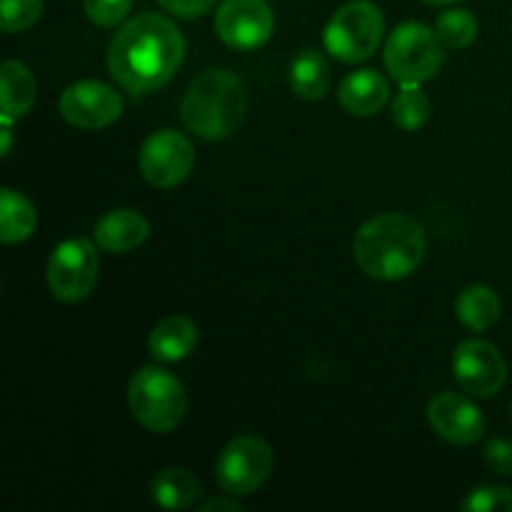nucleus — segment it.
Returning a JSON list of instances; mask_svg holds the SVG:
<instances>
[{
	"label": "nucleus",
	"mask_w": 512,
	"mask_h": 512,
	"mask_svg": "<svg viewBox=\"0 0 512 512\" xmlns=\"http://www.w3.org/2000/svg\"><path fill=\"white\" fill-rule=\"evenodd\" d=\"M185 58V40L173 20L143 13L113 35L108 70L115 83L133 95L153 93L173 80Z\"/></svg>",
	"instance_id": "nucleus-1"
},
{
	"label": "nucleus",
	"mask_w": 512,
	"mask_h": 512,
	"mask_svg": "<svg viewBox=\"0 0 512 512\" xmlns=\"http://www.w3.org/2000/svg\"><path fill=\"white\" fill-rule=\"evenodd\" d=\"M428 250L425 230L408 213H380L363 223L353 240V258L368 278L403 280L420 268Z\"/></svg>",
	"instance_id": "nucleus-2"
},
{
	"label": "nucleus",
	"mask_w": 512,
	"mask_h": 512,
	"mask_svg": "<svg viewBox=\"0 0 512 512\" xmlns=\"http://www.w3.org/2000/svg\"><path fill=\"white\" fill-rule=\"evenodd\" d=\"M248 110V88L233 70H205L190 83L180 105L185 128L200 140H225L240 128Z\"/></svg>",
	"instance_id": "nucleus-3"
},
{
	"label": "nucleus",
	"mask_w": 512,
	"mask_h": 512,
	"mask_svg": "<svg viewBox=\"0 0 512 512\" xmlns=\"http://www.w3.org/2000/svg\"><path fill=\"white\" fill-rule=\"evenodd\" d=\"M128 405L133 418L150 433H173L188 410L185 388L170 370L145 365L128 385Z\"/></svg>",
	"instance_id": "nucleus-4"
},
{
	"label": "nucleus",
	"mask_w": 512,
	"mask_h": 512,
	"mask_svg": "<svg viewBox=\"0 0 512 512\" xmlns=\"http://www.w3.org/2000/svg\"><path fill=\"white\" fill-rule=\"evenodd\" d=\"M443 48L435 28L410 20L398 25L385 40V70L398 85H423L443 68Z\"/></svg>",
	"instance_id": "nucleus-5"
},
{
	"label": "nucleus",
	"mask_w": 512,
	"mask_h": 512,
	"mask_svg": "<svg viewBox=\"0 0 512 512\" xmlns=\"http://www.w3.org/2000/svg\"><path fill=\"white\" fill-rule=\"evenodd\" d=\"M385 35L383 10L370 0H350L340 5L323 33L325 50L340 63H363L378 53Z\"/></svg>",
	"instance_id": "nucleus-6"
},
{
	"label": "nucleus",
	"mask_w": 512,
	"mask_h": 512,
	"mask_svg": "<svg viewBox=\"0 0 512 512\" xmlns=\"http://www.w3.org/2000/svg\"><path fill=\"white\" fill-rule=\"evenodd\" d=\"M98 243L88 238H73L60 243L48 260V288L60 303H80L93 293L98 283Z\"/></svg>",
	"instance_id": "nucleus-7"
},
{
	"label": "nucleus",
	"mask_w": 512,
	"mask_h": 512,
	"mask_svg": "<svg viewBox=\"0 0 512 512\" xmlns=\"http://www.w3.org/2000/svg\"><path fill=\"white\" fill-rule=\"evenodd\" d=\"M273 473V450L258 435H240L230 440L215 463L220 490L233 498L253 495Z\"/></svg>",
	"instance_id": "nucleus-8"
},
{
	"label": "nucleus",
	"mask_w": 512,
	"mask_h": 512,
	"mask_svg": "<svg viewBox=\"0 0 512 512\" xmlns=\"http://www.w3.org/2000/svg\"><path fill=\"white\" fill-rule=\"evenodd\" d=\"M138 165L143 178L155 188H175L183 183L195 165V148L180 130L163 128L145 138Z\"/></svg>",
	"instance_id": "nucleus-9"
},
{
	"label": "nucleus",
	"mask_w": 512,
	"mask_h": 512,
	"mask_svg": "<svg viewBox=\"0 0 512 512\" xmlns=\"http://www.w3.org/2000/svg\"><path fill=\"white\" fill-rule=\"evenodd\" d=\"M60 115L80 130H103L123 115V98L103 80H78L60 95Z\"/></svg>",
	"instance_id": "nucleus-10"
},
{
	"label": "nucleus",
	"mask_w": 512,
	"mask_h": 512,
	"mask_svg": "<svg viewBox=\"0 0 512 512\" xmlns=\"http://www.w3.org/2000/svg\"><path fill=\"white\" fill-rule=\"evenodd\" d=\"M453 373L460 388L475 398H493L508 380L503 353L485 340H463L455 348Z\"/></svg>",
	"instance_id": "nucleus-11"
},
{
	"label": "nucleus",
	"mask_w": 512,
	"mask_h": 512,
	"mask_svg": "<svg viewBox=\"0 0 512 512\" xmlns=\"http://www.w3.org/2000/svg\"><path fill=\"white\" fill-rule=\"evenodd\" d=\"M275 18L265 0H223L215 13V33L228 48L255 50L273 35Z\"/></svg>",
	"instance_id": "nucleus-12"
},
{
	"label": "nucleus",
	"mask_w": 512,
	"mask_h": 512,
	"mask_svg": "<svg viewBox=\"0 0 512 512\" xmlns=\"http://www.w3.org/2000/svg\"><path fill=\"white\" fill-rule=\"evenodd\" d=\"M428 423L435 433L453 445H473L483 438L485 418L478 405L460 393H438L428 405Z\"/></svg>",
	"instance_id": "nucleus-13"
},
{
	"label": "nucleus",
	"mask_w": 512,
	"mask_h": 512,
	"mask_svg": "<svg viewBox=\"0 0 512 512\" xmlns=\"http://www.w3.org/2000/svg\"><path fill=\"white\" fill-rule=\"evenodd\" d=\"M390 85L378 70L365 68L345 75L338 90V103L343 105L345 113L355 118H370L378 115L388 105Z\"/></svg>",
	"instance_id": "nucleus-14"
},
{
	"label": "nucleus",
	"mask_w": 512,
	"mask_h": 512,
	"mask_svg": "<svg viewBox=\"0 0 512 512\" xmlns=\"http://www.w3.org/2000/svg\"><path fill=\"white\" fill-rule=\"evenodd\" d=\"M150 235V223L138 210L118 208L95 223L93 238L105 253H128L143 245Z\"/></svg>",
	"instance_id": "nucleus-15"
},
{
	"label": "nucleus",
	"mask_w": 512,
	"mask_h": 512,
	"mask_svg": "<svg viewBox=\"0 0 512 512\" xmlns=\"http://www.w3.org/2000/svg\"><path fill=\"white\" fill-rule=\"evenodd\" d=\"M198 340L200 333L193 320L185 318V315H170L153 328L148 350L158 363H180L195 353Z\"/></svg>",
	"instance_id": "nucleus-16"
},
{
	"label": "nucleus",
	"mask_w": 512,
	"mask_h": 512,
	"mask_svg": "<svg viewBox=\"0 0 512 512\" xmlns=\"http://www.w3.org/2000/svg\"><path fill=\"white\" fill-rule=\"evenodd\" d=\"M38 98V85L28 65L20 60H5L0 68V105L5 118L20 120L30 113Z\"/></svg>",
	"instance_id": "nucleus-17"
},
{
	"label": "nucleus",
	"mask_w": 512,
	"mask_h": 512,
	"mask_svg": "<svg viewBox=\"0 0 512 512\" xmlns=\"http://www.w3.org/2000/svg\"><path fill=\"white\" fill-rule=\"evenodd\" d=\"M200 493H203V485L185 468L160 470L150 483V498L158 508L165 510L193 508L200 500Z\"/></svg>",
	"instance_id": "nucleus-18"
},
{
	"label": "nucleus",
	"mask_w": 512,
	"mask_h": 512,
	"mask_svg": "<svg viewBox=\"0 0 512 512\" xmlns=\"http://www.w3.org/2000/svg\"><path fill=\"white\" fill-rule=\"evenodd\" d=\"M503 313L498 293L488 285H470L455 298V315L473 333H485L493 328Z\"/></svg>",
	"instance_id": "nucleus-19"
},
{
	"label": "nucleus",
	"mask_w": 512,
	"mask_h": 512,
	"mask_svg": "<svg viewBox=\"0 0 512 512\" xmlns=\"http://www.w3.org/2000/svg\"><path fill=\"white\" fill-rule=\"evenodd\" d=\"M290 88L300 100H320L330 90V65L315 48H305L290 65Z\"/></svg>",
	"instance_id": "nucleus-20"
},
{
	"label": "nucleus",
	"mask_w": 512,
	"mask_h": 512,
	"mask_svg": "<svg viewBox=\"0 0 512 512\" xmlns=\"http://www.w3.org/2000/svg\"><path fill=\"white\" fill-rule=\"evenodd\" d=\"M38 213L23 193L13 188L0 190V240L5 245L25 243L35 233Z\"/></svg>",
	"instance_id": "nucleus-21"
},
{
	"label": "nucleus",
	"mask_w": 512,
	"mask_h": 512,
	"mask_svg": "<svg viewBox=\"0 0 512 512\" xmlns=\"http://www.w3.org/2000/svg\"><path fill=\"white\" fill-rule=\"evenodd\" d=\"M430 98L420 90V85H400V93L395 95L393 108H390V115H393V123L398 125L400 130H420L430 120Z\"/></svg>",
	"instance_id": "nucleus-22"
},
{
	"label": "nucleus",
	"mask_w": 512,
	"mask_h": 512,
	"mask_svg": "<svg viewBox=\"0 0 512 512\" xmlns=\"http://www.w3.org/2000/svg\"><path fill=\"white\" fill-rule=\"evenodd\" d=\"M478 30V18L465 8L445 10V13H440L438 20H435V33H438L440 43H443L445 48L453 50L473 45L475 38H478Z\"/></svg>",
	"instance_id": "nucleus-23"
},
{
	"label": "nucleus",
	"mask_w": 512,
	"mask_h": 512,
	"mask_svg": "<svg viewBox=\"0 0 512 512\" xmlns=\"http://www.w3.org/2000/svg\"><path fill=\"white\" fill-rule=\"evenodd\" d=\"M43 0H0V28L3 33H25L43 15Z\"/></svg>",
	"instance_id": "nucleus-24"
},
{
	"label": "nucleus",
	"mask_w": 512,
	"mask_h": 512,
	"mask_svg": "<svg viewBox=\"0 0 512 512\" xmlns=\"http://www.w3.org/2000/svg\"><path fill=\"white\" fill-rule=\"evenodd\" d=\"M468 512H512V490L505 485H483L465 498Z\"/></svg>",
	"instance_id": "nucleus-25"
},
{
	"label": "nucleus",
	"mask_w": 512,
	"mask_h": 512,
	"mask_svg": "<svg viewBox=\"0 0 512 512\" xmlns=\"http://www.w3.org/2000/svg\"><path fill=\"white\" fill-rule=\"evenodd\" d=\"M83 8L98 28H115L128 18L133 0H83Z\"/></svg>",
	"instance_id": "nucleus-26"
},
{
	"label": "nucleus",
	"mask_w": 512,
	"mask_h": 512,
	"mask_svg": "<svg viewBox=\"0 0 512 512\" xmlns=\"http://www.w3.org/2000/svg\"><path fill=\"white\" fill-rule=\"evenodd\" d=\"M483 460L498 475H512V443L505 438H493L485 443Z\"/></svg>",
	"instance_id": "nucleus-27"
},
{
	"label": "nucleus",
	"mask_w": 512,
	"mask_h": 512,
	"mask_svg": "<svg viewBox=\"0 0 512 512\" xmlns=\"http://www.w3.org/2000/svg\"><path fill=\"white\" fill-rule=\"evenodd\" d=\"M168 13L178 15L183 20H195L200 15L208 13L210 8L215 5V0H158Z\"/></svg>",
	"instance_id": "nucleus-28"
},
{
	"label": "nucleus",
	"mask_w": 512,
	"mask_h": 512,
	"mask_svg": "<svg viewBox=\"0 0 512 512\" xmlns=\"http://www.w3.org/2000/svg\"><path fill=\"white\" fill-rule=\"evenodd\" d=\"M200 510L210 512V510H243V505L238 503V500H230V498H208L205 503H200Z\"/></svg>",
	"instance_id": "nucleus-29"
},
{
	"label": "nucleus",
	"mask_w": 512,
	"mask_h": 512,
	"mask_svg": "<svg viewBox=\"0 0 512 512\" xmlns=\"http://www.w3.org/2000/svg\"><path fill=\"white\" fill-rule=\"evenodd\" d=\"M13 123H15V120H10V118H5V115H0V125H3V130H0V138H3L0 158H8L10 148H13Z\"/></svg>",
	"instance_id": "nucleus-30"
},
{
	"label": "nucleus",
	"mask_w": 512,
	"mask_h": 512,
	"mask_svg": "<svg viewBox=\"0 0 512 512\" xmlns=\"http://www.w3.org/2000/svg\"><path fill=\"white\" fill-rule=\"evenodd\" d=\"M428 5H450V3H460V0H423Z\"/></svg>",
	"instance_id": "nucleus-31"
},
{
	"label": "nucleus",
	"mask_w": 512,
	"mask_h": 512,
	"mask_svg": "<svg viewBox=\"0 0 512 512\" xmlns=\"http://www.w3.org/2000/svg\"><path fill=\"white\" fill-rule=\"evenodd\" d=\"M510 415H512V405H510Z\"/></svg>",
	"instance_id": "nucleus-32"
}]
</instances>
